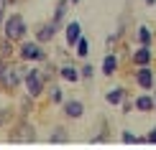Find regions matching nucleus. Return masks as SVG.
<instances>
[{"mask_svg": "<svg viewBox=\"0 0 156 150\" xmlns=\"http://www.w3.org/2000/svg\"><path fill=\"white\" fill-rule=\"evenodd\" d=\"M0 31H3V36L8 38L13 43H21L26 33H28V25H26V18L21 13H10V15L3 18V23H0Z\"/></svg>", "mask_w": 156, "mask_h": 150, "instance_id": "1", "label": "nucleus"}, {"mask_svg": "<svg viewBox=\"0 0 156 150\" xmlns=\"http://www.w3.org/2000/svg\"><path fill=\"white\" fill-rule=\"evenodd\" d=\"M23 84H26V94L36 99V97H41V92L46 89V76H44V71L36 69V66H31V69L23 66Z\"/></svg>", "mask_w": 156, "mask_h": 150, "instance_id": "2", "label": "nucleus"}, {"mask_svg": "<svg viewBox=\"0 0 156 150\" xmlns=\"http://www.w3.org/2000/svg\"><path fill=\"white\" fill-rule=\"evenodd\" d=\"M21 84H23V66H16L13 61H8L3 74H0V87L8 89V92H16Z\"/></svg>", "mask_w": 156, "mask_h": 150, "instance_id": "3", "label": "nucleus"}, {"mask_svg": "<svg viewBox=\"0 0 156 150\" xmlns=\"http://www.w3.org/2000/svg\"><path fill=\"white\" fill-rule=\"evenodd\" d=\"M18 56H21V61H46V51L41 48V43L38 41H21V46H18Z\"/></svg>", "mask_w": 156, "mask_h": 150, "instance_id": "4", "label": "nucleus"}, {"mask_svg": "<svg viewBox=\"0 0 156 150\" xmlns=\"http://www.w3.org/2000/svg\"><path fill=\"white\" fill-rule=\"evenodd\" d=\"M8 140H10V142H34V140H36V127L31 125L28 120H21L16 127L10 130Z\"/></svg>", "mask_w": 156, "mask_h": 150, "instance_id": "5", "label": "nucleus"}, {"mask_svg": "<svg viewBox=\"0 0 156 150\" xmlns=\"http://www.w3.org/2000/svg\"><path fill=\"white\" fill-rule=\"evenodd\" d=\"M133 79H136V84H138L144 92H151V89H154V82H156V71L146 64V66H138V71L133 74Z\"/></svg>", "mask_w": 156, "mask_h": 150, "instance_id": "6", "label": "nucleus"}, {"mask_svg": "<svg viewBox=\"0 0 156 150\" xmlns=\"http://www.w3.org/2000/svg\"><path fill=\"white\" fill-rule=\"evenodd\" d=\"M80 36H82V25H80V21H69V23H64V38H67V46H69V48H74V43L80 41Z\"/></svg>", "mask_w": 156, "mask_h": 150, "instance_id": "7", "label": "nucleus"}, {"mask_svg": "<svg viewBox=\"0 0 156 150\" xmlns=\"http://www.w3.org/2000/svg\"><path fill=\"white\" fill-rule=\"evenodd\" d=\"M64 107V117H69V120H80L84 115V104L80 99H69V102H62Z\"/></svg>", "mask_w": 156, "mask_h": 150, "instance_id": "8", "label": "nucleus"}, {"mask_svg": "<svg viewBox=\"0 0 156 150\" xmlns=\"http://www.w3.org/2000/svg\"><path fill=\"white\" fill-rule=\"evenodd\" d=\"M56 31H59V28H56V25L51 23V21L41 23V25L36 28V41H38V43H46V41H51V38L56 36Z\"/></svg>", "mask_w": 156, "mask_h": 150, "instance_id": "9", "label": "nucleus"}, {"mask_svg": "<svg viewBox=\"0 0 156 150\" xmlns=\"http://www.w3.org/2000/svg\"><path fill=\"white\" fill-rule=\"evenodd\" d=\"M151 61H154V51L148 46H141L138 51H133V64L136 66H146V64H151Z\"/></svg>", "mask_w": 156, "mask_h": 150, "instance_id": "10", "label": "nucleus"}, {"mask_svg": "<svg viewBox=\"0 0 156 150\" xmlns=\"http://www.w3.org/2000/svg\"><path fill=\"white\" fill-rule=\"evenodd\" d=\"M67 8H69V0H59V3H56V10H54V15H51V23H54L56 28H59V25H64Z\"/></svg>", "mask_w": 156, "mask_h": 150, "instance_id": "11", "label": "nucleus"}, {"mask_svg": "<svg viewBox=\"0 0 156 150\" xmlns=\"http://www.w3.org/2000/svg\"><path fill=\"white\" fill-rule=\"evenodd\" d=\"M133 107L138 109V112H154V97L151 94H141V97H136V102H133Z\"/></svg>", "mask_w": 156, "mask_h": 150, "instance_id": "12", "label": "nucleus"}, {"mask_svg": "<svg viewBox=\"0 0 156 150\" xmlns=\"http://www.w3.org/2000/svg\"><path fill=\"white\" fill-rule=\"evenodd\" d=\"M115 71H118V56L110 51V54L102 58V74H105V76H113Z\"/></svg>", "mask_w": 156, "mask_h": 150, "instance_id": "13", "label": "nucleus"}, {"mask_svg": "<svg viewBox=\"0 0 156 150\" xmlns=\"http://www.w3.org/2000/svg\"><path fill=\"white\" fill-rule=\"evenodd\" d=\"M59 76H62V79L64 82H80V69H77V66H72V64H64V66L59 69Z\"/></svg>", "mask_w": 156, "mask_h": 150, "instance_id": "14", "label": "nucleus"}, {"mask_svg": "<svg viewBox=\"0 0 156 150\" xmlns=\"http://www.w3.org/2000/svg\"><path fill=\"white\" fill-rule=\"evenodd\" d=\"M105 99H108V104H120L123 99H126V89H123V87H113V89H108Z\"/></svg>", "mask_w": 156, "mask_h": 150, "instance_id": "15", "label": "nucleus"}, {"mask_svg": "<svg viewBox=\"0 0 156 150\" xmlns=\"http://www.w3.org/2000/svg\"><path fill=\"white\" fill-rule=\"evenodd\" d=\"M74 54L80 56V58H87V54H90V41L84 36H80V41L74 43Z\"/></svg>", "mask_w": 156, "mask_h": 150, "instance_id": "16", "label": "nucleus"}, {"mask_svg": "<svg viewBox=\"0 0 156 150\" xmlns=\"http://www.w3.org/2000/svg\"><path fill=\"white\" fill-rule=\"evenodd\" d=\"M136 38H138V43H141V46H151L154 33L146 28V25H141V28H138V33H136Z\"/></svg>", "mask_w": 156, "mask_h": 150, "instance_id": "17", "label": "nucleus"}, {"mask_svg": "<svg viewBox=\"0 0 156 150\" xmlns=\"http://www.w3.org/2000/svg\"><path fill=\"white\" fill-rule=\"evenodd\" d=\"M49 102H51V104H62V102H64V92H62L59 84L49 87Z\"/></svg>", "mask_w": 156, "mask_h": 150, "instance_id": "18", "label": "nucleus"}, {"mask_svg": "<svg viewBox=\"0 0 156 150\" xmlns=\"http://www.w3.org/2000/svg\"><path fill=\"white\" fill-rule=\"evenodd\" d=\"M51 142H67V130L64 127H54V132H51Z\"/></svg>", "mask_w": 156, "mask_h": 150, "instance_id": "19", "label": "nucleus"}, {"mask_svg": "<svg viewBox=\"0 0 156 150\" xmlns=\"http://www.w3.org/2000/svg\"><path fill=\"white\" fill-rule=\"evenodd\" d=\"M95 76V69H92V64H84V66L80 69V79H92Z\"/></svg>", "mask_w": 156, "mask_h": 150, "instance_id": "20", "label": "nucleus"}, {"mask_svg": "<svg viewBox=\"0 0 156 150\" xmlns=\"http://www.w3.org/2000/svg\"><path fill=\"white\" fill-rule=\"evenodd\" d=\"M10 120H13V112H10V109H0V127H5Z\"/></svg>", "mask_w": 156, "mask_h": 150, "instance_id": "21", "label": "nucleus"}, {"mask_svg": "<svg viewBox=\"0 0 156 150\" xmlns=\"http://www.w3.org/2000/svg\"><path fill=\"white\" fill-rule=\"evenodd\" d=\"M120 140L126 142V145H131V142H136V135L131 132V130H123V135H120Z\"/></svg>", "mask_w": 156, "mask_h": 150, "instance_id": "22", "label": "nucleus"}, {"mask_svg": "<svg viewBox=\"0 0 156 150\" xmlns=\"http://www.w3.org/2000/svg\"><path fill=\"white\" fill-rule=\"evenodd\" d=\"M5 10H8V0H0V23L5 18Z\"/></svg>", "mask_w": 156, "mask_h": 150, "instance_id": "23", "label": "nucleus"}, {"mask_svg": "<svg viewBox=\"0 0 156 150\" xmlns=\"http://www.w3.org/2000/svg\"><path fill=\"white\" fill-rule=\"evenodd\" d=\"M131 109H133V102H128V99H123V112H131Z\"/></svg>", "mask_w": 156, "mask_h": 150, "instance_id": "24", "label": "nucleus"}, {"mask_svg": "<svg viewBox=\"0 0 156 150\" xmlns=\"http://www.w3.org/2000/svg\"><path fill=\"white\" fill-rule=\"evenodd\" d=\"M146 140H148V142H156V127L151 130V132H148V138H146Z\"/></svg>", "mask_w": 156, "mask_h": 150, "instance_id": "25", "label": "nucleus"}, {"mask_svg": "<svg viewBox=\"0 0 156 150\" xmlns=\"http://www.w3.org/2000/svg\"><path fill=\"white\" fill-rule=\"evenodd\" d=\"M144 3H146V5H156V0H144Z\"/></svg>", "mask_w": 156, "mask_h": 150, "instance_id": "26", "label": "nucleus"}, {"mask_svg": "<svg viewBox=\"0 0 156 150\" xmlns=\"http://www.w3.org/2000/svg\"><path fill=\"white\" fill-rule=\"evenodd\" d=\"M72 3H74V5H77V3H80V0H72Z\"/></svg>", "mask_w": 156, "mask_h": 150, "instance_id": "27", "label": "nucleus"}]
</instances>
